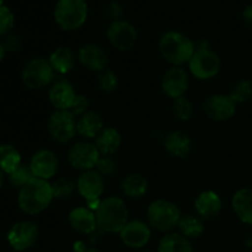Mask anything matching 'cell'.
Wrapping results in <instances>:
<instances>
[{
    "mask_svg": "<svg viewBox=\"0 0 252 252\" xmlns=\"http://www.w3.org/2000/svg\"><path fill=\"white\" fill-rule=\"evenodd\" d=\"M52 185L46 180L34 177L19 192V207L24 213L34 216L46 211L53 201Z\"/></svg>",
    "mask_w": 252,
    "mask_h": 252,
    "instance_id": "6da1fadb",
    "label": "cell"
},
{
    "mask_svg": "<svg viewBox=\"0 0 252 252\" xmlns=\"http://www.w3.org/2000/svg\"><path fill=\"white\" fill-rule=\"evenodd\" d=\"M159 51L165 61L174 66H181L191 61L196 46L186 34L177 31H167L160 38Z\"/></svg>",
    "mask_w": 252,
    "mask_h": 252,
    "instance_id": "7a4b0ae2",
    "label": "cell"
},
{
    "mask_svg": "<svg viewBox=\"0 0 252 252\" xmlns=\"http://www.w3.org/2000/svg\"><path fill=\"white\" fill-rule=\"evenodd\" d=\"M97 226L106 233H121L128 223V208L120 197H107L95 211Z\"/></svg>",
    "mask_w": 252,
    "mask_h": 252,
    "instance_id": "3957f363",
    "label": "cell"
},
{
    "mask_svg": "<svg viewBox=\"0 0 252 252\" xmlns=\"http://www.w3.org/2000/svg\"><path fill=\"white\" fill-rule=\"evenodd\" d=\"M88 4L84 0H58L54 7V21L62 30L75 31L88 19Z\"/></svg>",
    "mask_w": 252,
    "mask_h": 252,
    "instance_id": "277c9868",
    "label": "cell"
},
{
    "mask_svg": "<svg viewBox=\"0 0 252 252\" xmlns=\"http://www.w3.org/2000/svg\"><path fill=\"white\" fill-rule=\"evenodd\" d=\"M148 224L159 231H169L177 226L181 219L179 207L167 199H157L152 202L147 212Z\"/></svg>",
    "mask_w": 252,
    "mask_h": 252,
    "instance_id": "5b68a950",
    "label": "cell"
},
{
    "mask_svg": "<svg viewBox=\"0 0 252 252\" xmlns=\"http://www.w3.org/2000/svg\"><path fill=\"white\" fill-rule=\"evenodd\" d=\"M189 71L198 80H209L218 75L221 62L218 54L209 48H196L191 61L189 62Z\"/></svg>",
    "mask_w": 252,
    "mask_h": 252,
    "instance_id": "8992f818",
    "label": "cell"
},
{
    "mask_svg": "<svg viewBox=\"0 0 252 252\" xmlns=\"http://www.w3.org/2000/svg\"><path fill=\"white\" fill-rule=\"evenodd\" d=\"M54 70L48 59L33 58L25 64L22 69V83L32 90L46 88L53 81Z\"/></svg>",
    "mask_w": 252,
    "mask_h": 252,
    "instance_id": "52a82bcc",
    "label": "cell"
},
{
    "mask_svg": "<svg viewBox=\"0 0 252 252\" xmlns=\"http://www.w3.org/2000/svg\"><path fill=\"white\" fill-rule=\"evenodd\" d=\"M47 129L52 139L56 142L68 143L75 137L76 117L68 110H56L48 118Z\"/></svg>",
    "mask_w": 252,
    "mask_h": 252,
    "instance_id": "ba28073f",
    "label": "cell"
},
{
    "mask_svg": "<svg viewBox=\"0 0 252 252\" xmlns=\"http://www.w3.org/2000/svg\"><path fill=\"white\" fill-rule=\"evenodd\" d=\"M101 154L95 144L88 142H79L74 144L68 152V161L79 171H90L97 165Z\"/></svg>",
    "mask_w": 252,
    "mask_h": 252,
    "instance_id": "9c48e42d",
    "label": "cell"
},
{
    "mask_svg": "<svg viewBox=\"0 0 252 252\" xmlns=\"http://www.w3.org/2000/svg\"><path fill=\"white\" fill-rule=\"evenodd\" d=\"M107 38L110 43L118 51H129L138 39L137 29L125 20L113 21L107 29Z\"/></svg>",
    "mask_w": 252,
    "mask_h": 252,
    "instance_id": "30bf717a",
    "label": "cell"
},
{
    "mask_svg": "<svg viewBox=\"0 0 252 252\" xmlns=\"http://www.w3.org/2000/svg\"><path fill=\"white\" fill-rule=\"evenodd\" d=\"M38 234V228L33 221H19L7 233V241L14 250L25 251L36 244Z\"/></svg>",
    "mask_w": 252,
    "mask_h": 252,
    "instance_id": "8fae6325",
    "label": "cell"
},
{
    "mask_svg": "<svg viewBox=\"0 0 252 252\" xmlns=\"http://www.w3.org/2000/svg\"><path fill=\"white\" fill-rule=\"evenodd\" d=\"M202 108L208 118L216 122H224V121L230 120L235 115L236 103L231 100L229 95L217 94V95L207 97L202 105Z\"/></svg>",
    "mask_w": 252,
    "mask_h": 252,
    "instance_id": "7c38bea8",
    "label": "cell"
},
{
    "mask_svg": "<svg viewBox=\"0 0 252 252\" xmlns=\"http://www.w3.org/2000/svg\"><path fill=\"white\" fill-rule=\"evenodd\" d=\"M189 74L181 66H172L162 76L161 88L165 95L171 98H179L185 96L189 89Z\"/></svg>",
    "mask_w": 252,
    "mask_h": 252,
    "instance_id": "4fadbf2b",
    "label": "cell"
},
{
    "mask_svg": "<svg viewBox=\"0 0 252 252\" xmlns=\"http://www.w3.org/2000/svg\"><path fill=\"white\" fill-rule=\"evenodd\" d=\"M59 161L56 153L48 149H42L32 157L30 167L33 172L34 177L48 181L49 179L56 176L58 171Z\"/></svg>",
    "mask_w": 252,
    "mask_h": 252,
    "instance_id": "5bb4252c",
    "label": "cell"
},
{
    "mask_svg": "<svg viewBox=\"0 0 252 252\" xmlns=\"http://www.w3.org/2000/svg\"><path fill=\"white\" fill-rule=\"evenodd\" d=\"M121 240L126 246L132 249H140L147 245L152 236L149 224L142 220H130L126 224L120 233Z\"/></svg>",
    "mask_w": 252,
    "mask_h": 252,
    "instance_id": "9a60e30c",
    "label": "cell"
},
{
    "mask_svg": "<svg viewBox=\"0 0 252 252\" xmlns=\"http://www.w3.org/2000/svg\"><path fill=\"white\" fill-rule=\"evenodd\" d=\"M76 189L80 196L86 199V202L98 201L105 191V181L103 176L96 170H90L81 174L76 182Z\"/></svg>",
    "mask_w": 252,
    "mask_h": 252,
    "instance_id": "2e32d148",
    "label": "cell"
},
{
    "mask_svg": "<svg viewBox=\"0 0 252 252\" xmlns=\"http://www.w3.org/2000/svg\"><path fill=\"white\" fill-rule=\"evenodd\" d=\"M78 59L84 68L91 71H100L107 69L108 56L102 47L97 44L89 43L79 49Z\"/></svg>",
    "mask_w": 252,
    "mask_h": 252,
    "instance_id": "e0dca14e",
    "label": "cell"
},
{
    "mask_svg": "<svg viewBox=\"0 0 252 252\" xmlns=\"http://www.w3.org/2000/svg\"><path fill=\"white\" fill-rule=\"evenodd\" d=\"M78 94L74 90L73 85L65 79H59L51 86L48 93L49 101L56 107V110H69L73 105Z\"/></svg>",
    "mask_w": 252,
    "mask_h": 252,
    "instance_id": "ac0fdd59",
    "label": "cell"
},
{
    "mask_svg": "<svg viewBox=\"0 0 252 252\" xmlns=\"http://www.w3.org/2000/svg\"><path fill=\"white\" fill-rule=\"evenodd\" d=\"M69 224L75 231L81 234H93L97 226L95 212L86 207H78L69 213Z\"/></svg>",
    "mask_w": 252,
    "mask_h": 252,
    "instance_id": "d6986e66",
    "label": "cell"
},
{
    "mask_svg": "<svg viewBox=\"0 0 252 252\" xmlns=\"http://www.w3.org/2000/svg\"><path fill=\"white\" fill-rule=\"evenodd\" d=\"M105 128V121L100 113L88 111L76 120V132L80 137L86 139L96 138Z\"/></svg>",
    "mask_w": 252,
    "mask_h": 252,
    "instance_id": "ffe728a7",
    "label": "cell"
},
{
    "mask_svg": "<svg viewBox=\"0 0 252 252\" xmlns=\"http://www.w3.org/2000/svg\"><path fill=\"white\" fill-rule=\"evenodd\" d=\"M164 147L170 155L175 158L184 159L191 153L192 142L191 138L181 130H172L167 133L164 139Z\"/></svg>",
    "mask_w": 252,
    "mask_h": 252,
    "instance_id": "44dd1931",
    "label": "cell"
},
{
    "mask_svg": "<svg viewBox=\"0 0 252 252\" xmlns=\"http://www.w3.org/2000/svg\"><path fill=\"white\" fill-rule=\"evenodd\" d=\"M194 207L201 218L213 219L220 213L221 199L216 192L204 191L198 194L194 202Z\"/></svg>",
    "mask_w": 252,
    "mask_h": 252,
    "instance_id": "7402d4cb",
    "label": "cell"
},
{
    "mask_svg": "<svg viewBox=\"0 0 252 252\" xmlns=\"http://www.w3.org/2000/svg\"><path fill=\"white\" fill-rule=\"evenodd\" d=\"M122 144L121 133L116 128L106 127L96 137V148L100 152L101 157H111L120 149Z\"/></svg>",
    "mask_w": 252,
    "mask_h": 252,
    "instance_id": "603a6c76",
    "label": "cell"
},
{
    "mask_svg": "<svg viewBox=\"0 0 252 252\" xmlns=\"http://www.w3.org/2000/svg\"><path fill=\"white\" fill-rule=\"evenodd\" d=\"M48 62L53 68L54 73L64 75V74H68L73 70L76 63V57L68 47H58L52 52Z\"/></svg>",
    "mask_w": 252,
    "mask_h": 252,
    "instance_id": "cb8c5ba5",
    "label": "cell"
},
{
    "mask_svg": "<svg viewBox=\"0 0 252 252\" xmlns=\"http://www.w3.org/2000/svg\"><path fill=\"white\" fill-rule=\"evenodd\" d=\"M231 206L241 221L252 225V189H243L235 192Z\"/></svg>",
    "mask_w": 252,
    "mask_h": 252,
    "instance_id": "d4e9b609",
    "label": "cell"
},
{
    "mask_svg": "<svg viewBox=\"0 0 252 252\" xmlns=\"http://www.w3.org/2000/svg\"><path fill=\"white\" fill-rule=\"evenodd\" d=\"M122 192L129 198H140L148 191V180L142 174H129L123 179Z\"/></svg>",
    "mask_w": 252,
    "mask_h": 252,
    "instance_id": "484cf974",
    "label": "cell"
},
{
    "mask_svg": "<svg viewBox=\"0 0 252 252\" xmlns=\"http://www.w3.org/2000/svg\"><path fill=\"white\" fill-rule=\"evenodd\" d=\"M192 244L189 239L180 233H171L160 240L158 252H192Z\"/></svg>",
    "mask_w": 252,
    "mask_h": 252,
    "instance_id": "4316f807",
    "label": "cell"
},
{
    "mask_svg": "<svg viewBox=\"0 0 252 252\" xmlns=\"http://www.w3.org/2000/svg\"><path fill=\"white\" fill-rule=\"evenodd\" d=\"M21 165L19 150L10 144L0 145V170L5 174H12Z\"/></svg>",
    "mask_w": 252,
    "mask_h": 252,
    "instance_id": "83f0119b",
    "label": "cell"
},
{
    "mask_svg": "<svg viewBox=\"0 0 252 252\" xmlns=\"http://www.w3.org/2000/svg\"><path fill=\"white\" fill-rule=\"evenodd\" d=\"M177 228H179L180 234L186 236L187 239H194L199 238L203 234L204 224L199 217L186 214V216H181Z\"/></svg>",
    "mask_w": 252,
    "mask_h": 252,
    "instance_id": "f1b7e54d",
    "label": "cell"
},
{
    "mask_svg": "<svg viewBox=\"0 0 252 252\" xmlns=\"http://www.w3.org/2000/svg\"><path fill=\"white\" fill-rule=\"evenodd\" d=\"M9 179L12 186L21 189L22 187L26 186L29 182H31L34 179V175L32 172L30 165L21 164L12 174L9 175Z\"/></svg>",
    "mask_w": 252,
    "mask_h": 252,
    "instance_id": "f546056e",
    "label": "cell"
},
{
    "mask_svg": "<svg viewBox=\"0 0 252 252\" xmlns=\"http://www.w3.org/2000/svg\"><path fill=\"white\" fill-rule=\"evenodd\" d=\"M172 111H174V115L176 116V118H179L180 121H189L191 120L194 113L193 103L186 96L175 98L174 103H172Z\"/></svg>",
    "mask_w": 252,
    "mask_h": 252,
    "instance_id": "4dcf8cb0",
    "label": "cell"
},
{
    "mask_svg": "<svg viewBox=\"0 0 252 252\" xmlns=\"http://www.w3.org/2000/svg\"><path fill=\"white\" fill-rule=\"evenodd\" d=\"M75 187L76 185L74 184L71 180L65 179V177H61V179L56 180L54 184L52 185L54 198H58V199L70 198V197L73 196L74 191H75Z\"/></svg>",
    "mask_w": 252,
    "mask_h": 252,
    "instance_id": "1f68e13d",
    "label": "cell"
},
{
    "mask_svg": "<svg viewBox=\"0 0 252 252\" xmlns=\"http://www.w3.org/2000/svg\"><path fill=\"white\" fill-rule=\"evenodd\" d=\"M230 98L235 103H243L250 100L252 96V84L249 80H240L233 86L230 91Z\"/></svg>",
    "mask_w": 252,
    "mask_h": 252,
    "instance_id": "d6a6232c",
    "label": "cell"
},
{
    "mask_svg": "<svg viewBox=\"0 0 252 252\" xmlns=\"http://www.w3.org/2000/svg\"><path fill=\"white\" fill-rule=\"evenodd\" d=\"M97 84L102 91H105V93H112L118 86V76L116 75V73L113 70L105 69V70L100 71V74H98Z\"/></svg>",
    "mask_w": 252,
    "mask_h": 252,
    "instance_id": "836d02e7",
    "label": "cell"
},
{
    "mask_svg": "<svg viewBox=\"0 0 252 252\" xmlns=\"http://www.w3.org/2000/svg\"><path fill=\"white\" fill-rule=\"evenodd\" d=\"M96 171L102 176H113L118 171V164L112 157H100L96 165Z\"/></svg>",
    "mask_w": 252,
    "mask_h": 252,
    "instance_id": "e575fe53",
    "label": "cell"
},
{
    "mask_svg": "<svg viewBox=\"0 0 252 252\" xmlns=\"http://www.w3.org/2000/svg\"><path fill=\"white\" fill-rule=\"evenodd\" d=\"M15 24V16L11 10L5 5L0 6V36L11 31Z\"/></svg>",
    "mask_w": 252,
    "mask_h": 252,
    "instance_id": "d590c367",
    "label": "cell"
},
{
    "mask_svg": "<svg viewBox=\"0 0 252 252\" xmlns=\"http://www.w3.org/2000/svg\"><path fill=\"white\" fill-rule=\"evenodd\" d=\"M89 105H90V102H89V98L86 97L85 95H79L78 94L75 97V100H74L73 105L70 106V108H69L68 111H70V112L73 113L76 118H79L80 116H83L84 113L88 112Z\"/></svg>",
    "mask_w": 252,
    "mask_h": 252,
    "instance_id": "8d00e7d4",
    "label": "cell"
},
{
    "mask_svg": "<svg viewBox=\"0 0 252 252\" xmlns=\"http://www.w3.org/2000/svg\"><path fill=\"white\" fill-rule=\"evenodd\" d=\"M123 12L125 11H123L122 5L117 1L110 2L108 6L106 7V15H107L111 20H113V21H118V20H121V17L123 16Z\"/></svg>",
    "mask_w": 252,
    "mask_h": 252,
    "instance_id": "74e56055",
    "label": "cell"
},
{
    "mask_svg": "<svg viewBox=\"0 0 252 252\" xmlns=\"http://www.w3.org/2000/svg\"><path fill=\"white\" fill-rule=\"evenodd\" d=\"M4 47L5 49H9V51H17V49H20V39L16 36L7 37Z\"/></svg>",
    "mask_w": 252,
    "mask_h": 252,
    "instance_id": "f35d334b",
    "label": "cell"
},
{
    "mask_svg": "<svg viewBox=\"0 0 252 252\" xmlns=\"http://www.w3.org/2000/svg\"><path fill=\"white\" fill-rule=\"evenodd\" d=\"M243 20L246 26L252 30V4L246 6L245 10L243 11Z\"/></svg>",
    "mask_w": 252,
    "mask_h": 252,
    "instance_id": "ab89813d",
    "label": "cell"
},
{
    "mask_svg": "<svg viewBox=\"0 0 252 252\" xmlns=\"http://www.w3.org/2000/svg\"><path fill=\"white\" fill-rule=\"evenodd\" d=\"M5 51H6V49H5L4 44H2L1 42H0V62H1L2 59H4V56H5Z\"/></svg>",
    "mask_w": 252,
    "mask_h": 252,
    "instance_id": "60d3db41",
    "label": "cell"
},
{
    "mask_svg": "<svg viewBox=\"0 0 252 252\" xmlns=\"http://www.w3.org/2000/svg\"><path fill=\"white\" fill-rule=\"evenodd\" d=\"M84 252H101V251L97 250V249H95V248H90V249H86Z\"/></svg>",
    "mask_w": 252,
    "mask_h": 252,
    "instance_id": "b9f144b4",
    "label": "cell"
},
{
    "mask_svg": "<svg viewBox=\"0 0 252 252\" xmlns=\"http://www.w3.org/2000/svg\"><path fill=\"white\" fill-rule=\"evenodd\" d=\"M2 180H4V176H2V171L0 170V189H1L2 186Z\"/></svg>",
    "mask_w": 252,
    "mask_h": 252,
    "instance_id": "7bdbcfd3",
    "label": "cell"
},
{
    "mask_svg": "<svg viewBox=\"0 0 252 252\" xmlns=\"http://www.w3.org/2000/svg\"><path fill=\"white\" fill-rule=\"evenodd\" d=\"M2 2H4V0H0V6H1V5H2Z\"/></svg>",
    "mask_w": 252,
    "mask_h": 252,
    "instance_id": "ee69618b",
    "label": "cell"
},
{
    "mask_svg": "<svg viewBox=\"0 0 252 252\" xmlns=\"http://www.w3.org/2000/svg\"><path fill=\"white\" fill-rule=\"evenodd\" d=\"M84 1H85V2H86V1H91V0H84Z\"/></svg>",
    "mask_w": 252,
    "mask_h": 252,
    "instance_id": "f6af8a7d",
    "label": "cell"
},
{
    "mask_svg": "<svg viewBox=\"0 0 252 252\" xmlns=\"http://www.w3.org/2000/svg\"><path fill=\"white\" fill-rule=\"evenodd\" d=\"M147 252H150V251H147Z\"/></svg>",
    "mask_w": 252,
    "mask_h": 252,
    "instance_id": "bcb514c9",
    "label": "cell"
}]
</instances>
